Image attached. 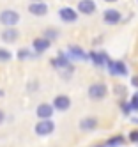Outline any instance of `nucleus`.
Here are the masks:
<instances>
[{
	"label": "nucleus",
	"instance_id": "obj_18",
	"mask_svg": "<svg viewBox=\"0 0 138 147\" xmlns=\"http://www.w3.org/2000/svg\"><path fill=\"white\" fill-rule=\"evenodd\" d=\"M122 142H124V138H122V136H115V138H112V140H108V144H106V145H122Z\"/></svg>",
	"mask_w": 138,
	"mask_h": 147
},
{
	"label": "nucleus",
	"instance_id": "obj_11",
	"mask_svg": "<svg viewBox=\"0 0 138 147\" xmlns=\"http://www.w3.org/2000/svg\"><path fill=\"white\" fill-rule=\"evenodd\" d=\"M106 64H108V67H110V71L113 73V75H126V73H127V69H126V66L122 64V62H106Z\"/></svg>",
	"mask_w": 138,
	"mask_h": 147
},
{
	"label": "nucleus",
	"instance_id": "obj_24",
	"mask_svg": "<svg viewBox=\"0 0 138 147\" xmlns=\"http://www.w3.org/2000/svg\"><path fill=\"white\" fill-rule=\"evenodd\" d=\"M133 85H136V87H138V76H135V78H133Z\"/></svg>",
	"mask_w": 138,
	"mask_h": 147
},
{
	"label": "nucleus",
	"instance_id": "obj_9",
	"mask_svg": "<svg viewBox=\"0 0 138 147\" xmlns=\"http://www.w3.org/2000/svg\"><path fill=\"white\" fill-rule=\"evenodd\" d=\"M32 46H34V50L37 51V53H42V51H46L50 48V39H46V37H37L34 43H32Z\"/></svg>",
	"mask_w": 138,
	"mask_h": 147
},
{
	"label": "nucleus",
	"instance_id": "obj_5",
	"mask_svg": "<svg viewBox=\"0 0 138 147\" xmlns=\"http://www.w3.org/2000/svg\"><path fill=\"white\" fill-rule=\"evenodd\" d=\"M59 14H60V18L64 20V22H67V23L76 22V18H78V14L74 13V9H71V7H62L59 11Z\"/></svg>",
	"mask_w": 138,
	"mask_h": 147
},
{
	"label": "nucleus",
	"instance_id": "obj_23",
	"mask_svg": "<svg viewBox=\"0 0 138 147\" xmlns=\"http://www.w3.org/2000/svg\"><path fill=\"white\" fill-rule=\"evenodd\" d=\"M4 119H5V113H4L2 110H0V124H2V122H4Z\"/></svg>",
	"mask_w": 138,
	"mask_h": 147
},
{
	"label": "nucleus",
	"instance_id": "obj_19",
	"mask_svg": "<svg viewBox=\"0 0 138 147\" xmlns=\"http://www.w3.org/2000/svg\"><path fill=\"white\" fill-rule=\"evenodd\" d=\"M57 30H53V28H48V30H44V37L46 39H55L57 37Z\"/></svg>",
	"mask_w": 138,
	"mask_h": 147
},
{
	"label": "nucleus",
	"instance_id": "obj_27",
	"mask_svg": "<svg viewBox=\"0 0 138 147\" xmlns=\"http://www.w3.org/2000/svg\"><path fill=\"white\" fill-rule=\"evenodd\" d=\"M32 2H41V0H32Z\"/></svg>",
	"mask_w": 138,
	"mask_h": 147
},
{
	"label": "nucleus",
	"instance_id": "obj_17",
	"mask_svg": "<svg viewBox=\"0 0 138 147\" xmlns=\"http://www.w3.org/2000/svg\"><path fill=\"white\" fill-rule=\"evenodd\" d=\"M11 51L9 50H5V48H0V62H7V60H11Z\"/></svg>",
	"mask_w": 138,
	"mask_h": 147
},
{
	"label": "nucleus",
	"instance_id": "obj_28",
	"mask_svg": "<svg viewBox=\"0 0 138 147\" xmlns=\"http://www.w3.org/2000/svg\"><path fill=\"white\" fill-rule=\"evenodd\" d=\"M135 96H136V98H138V94H135Z\"/></svg>",
	"mask_w": 138,
	"mask_h": 147
},
{
	"label": "nucleus",
	"instance_id": "obj_1",
	"mask_svg": "<svg viewBox=\"0 0 138 147\" xmlns=\"http://www.w3.org/2000/svg\"><path fill=\"white\" fill-rule=\"evenodd\" d=\"M20 22V14L16 11H11V9H5V11L0 13V23L5 27H14Z\"/></svg>",
	"mask_w": 138,
	"mask_h": 147
},
{
	"label": "nucleus",
	"instance_id": "obj_22",
	"mask_svg": "<svg viewBox=\"0 0 138 147\" xmlns=\"http://www.w3.org/2000/svg\"><path fill=\"white\" fill-rule=\"evenodd\" d=\"M129 138H131L133 142H138V131H131V135H129Z\"/></svg>",
	"mask_w": 138,
	"mask_h": 147
},
{
	"label": "nucleus",
	"instance_id": "obj_7",
	"mask_svg": "<svg viewBox=\"0 0 138 147\" xmlns=\"http://www.w3.org/2000/svg\"><path fill=\"white\" fill-rule=\"evenodd\" d=\"M103 18H104V22L106 23H119V20H120V13L119 11H115V9H106L104 11V14H103Z\"/></svg>",
	"mask_w": 138,
	"mask_h": 147
},
{
	"label": "nucleus",
	"instance_id": "obj_15",
	"mask_svg": "<svg viewBox=\"0 0 138 147\" xmlns=\"http://www.w3.org/2000/svg\"><path fill=\"white\" fill-rule=\"evenodd\" d=\"M69 51H71V55H73V57H76V59H81V60H85V59H87V55L83 53V50H81V48L71 46V48H69Z\"/></svg>",
	"mask_w": 138,
	"mask_h": 147
},
{
	"label": "nucleus",
	"instance_id": "obj_13",
	"mask_svg": "<svg viewBox=\"0 0 138 147\" xmlns=\"http://www.w3.org/2000/svg\"><path fill=\"white\" fill-rule=\"evenodd\" d=\"M51 64L55 66V67H59V69H60V67H69V62H67L66 57H64V53H60L57 59H53V60H51Z\"/></svg>",
	"mask_w": 138,
	"mask_h": 147
},
{
	"label": "nucleus",
	"instance_id": "obj_25",
	"mask_svg": "<svg viewBox=\"0 0 138 147\" xmlns=\"http://www.w3.org/2000/svg\"><path fill=\"white\" fill-rule=\"evenodd\" d=\"M104 2H117V0H104Z\"/></svg>",
	"mask_w": 138,
	"mask_h": 147
},
{
	"label": "nucleus",
	"instance_id": "obj_8",
	"mask_svg": "<svg viewBox=\"0 0 138 147\" xmlns=\"http://www.w3.org/2000/svg\"><path fill=\"white\" fill-rule=\"evenodd\" d=\"M71 107V99L67 96H57L55 101H53V108L57 110H67Z\"/></svg>",
	"mask_w": 138,
	"mask_h": 147
},
{
	"label": "nucleus",
	"instance_id": "obj_26",
	"mask_svg": "<svg viewBox=\"0 0 138 147\" xmlns=\"http://www.w3.org/2000/svg\"><path fill=\"white\" fill-rule=\"evenodd\" d=\"M4 96V90H0V98H2Z\"/></svg>",
	"mask_w": 138,
	"mask_h": 147
},
{
	"label": "nucleus",
	"instance_id": "obj_3",
	"mask_svg": "<svg viewBox=\"0 0 138 147\" xmlns=\"http://www.w3.org/2000/svg\"><path fill=\"white\" fill-rule=\"evenodd\" d=\"M106 92H108V89H106L104 83H94V85L89 87V96L92 99H103L106 96Z\"/></svg>",
	"mask_w": 138,
	"mask_h": 147
},
{
	"label": "nucleus",
	"instance_id": "obj_21",
	"mask_svg": "<svg viewBox=\"0 0 138 147\" xmlns=\"http://www.w3.org/2000/svg\"><path fill=\"white\" fill-rule=\"evenodd\" d=\"M129 110H135V112L138 110V98H136V96H135V98L131 99V103H129Z\"/></svg>",
	"mask_w": 138,
	"mask_h": 147
},
{
	"label": "nucleus",
	"instance_id": "obj_14",
	"mask_svg": "<svg viewBox=\"0 0 138 147\" xmlns=\"http://www.w3.org/2000/svg\"><path fill=\"white\" fill-rule=\"evenodd\" d=\"M90 59H92L98 66H104L106 62H108V57H106L104 53H90Z\"/></svg>",
	"mask_w": 138,
	"mask_h": 147
},
{
	"label": "nucleus",
	"instance_id": "obj_4",
	"mask_svg": "<svg viewBox=\"0 0 138 147\" xmlns=\"http://www.w3.org/2000/svg\"><path fill=\"white\" fill-rule=\"evenodd\" d=\"M28 13L34 14V16H44L48 13V7H46V4H42V2H32L28 5Z\"/></svg>",
	"mask_w": 138,
	"mask_h": 147
},
{
	"label": "nucleus",
	"instance_id": "obj_6",
	"mask_svg": "<svg viewBox=\"0 0 138 147\" xmlns=\"http://www.w3.org/2000/svg\"><path fill=\"white\" fill-rule=\"evenodd\" d=\"M51 113H53V107L48 105V103H42V105L37 107V117L39 119H50Z\"/></svg>",
	"mask_w": 138,
	"mask_h": 147
},
{
	"label": "nucleus",
	"instance_id": "obj_2",
	"mask_svg": "<svg viewBox=\"0 0 138 147\" xmlns=\"http://www.w3.org/2000/svg\"><path fill=\"white\" fill-rule=\"evenodd\" d=\"M55 129V124L51 122V119H41V122L36 124V133L39 136H46Z\"/></svg>",
	"mask_w": 138,
	"mask_h": 147
},
{
	"label": "nucleus",
	"instance_id": "obj_16",
	"mask_svg": "<svg viewBox=\"0 0 138 147\" xmlns=\"http://www.w3.org/2000/svg\"><path fill=\"white\" fill-rule=\"evenodd\" d=\"M80 128L81 129H94L96 128V119H83L80 122Z\"/></svg>",
	"mask_w": 138,
	"mask_h": 147
},
{
	"label": "nucleus",
	"instance_id": "obj_20",
	"mask_svg": "<svg viewBox=\"0 0 138 147\" xmlns=\"http://www.w3.org/2000/svg\"><path fill=\"white\" fill-rule=\"evenodd\" d=\"M28 57H30V51H28V50L23 48V50H20V51H18V59L23 60V59H28Z\"/></svg>",
	"mask_w": 138,
	"mask_h": 147
},
{
	"label": "nucleus",
	"instance_id": "obj_12",
	"mask_svg": "<svg viewBox=\"0 0 138 147\" xmlns=\"http://www.w3.org/2000/svg\"><path fill=\"white\" fill-rule=\"evenodd\" d=\"M18 30L16 28H13V27H9L7 30H4V32H2V39L5 41V43H14V41L18 39Z\"/></svg>",
	"mask_w": 138,
	"mask_h": 147
},
{
	"label": "nucleus",
	"instance_id": "obj_10",
	"mask_svg": "<svg viewBox=\"0 0 138 147\" xmlns=\"http://www.w3.org/2000/svg\"><path fill=\"white\" fill-rule=\"evenodd\" d=\"M78 11L83 13V14H92L96 11V4L92 2V0H81V2L78 4Z\"/></svg>",
	"mask_w": 138,
	"mask_h": 147
}]
</instances>
